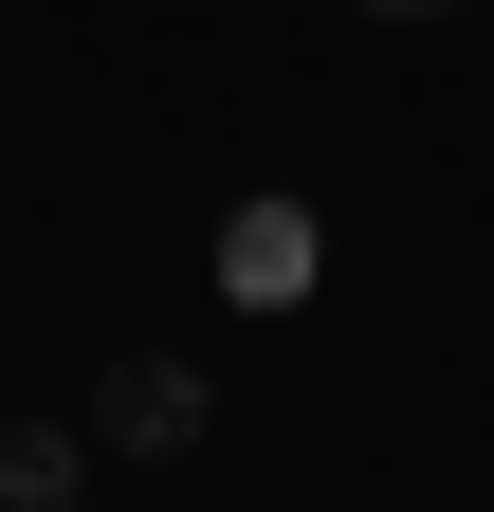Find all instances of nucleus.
<instances>
[{
  "instance_id": "obj_2",
  "label": "nucleus",
  "mask_w": 494,
  "mask_h": 512,
  "mask_svg": "<svg viewBox=\"0 0 494 512\" xmlns=\"http://www.w3.org/2000/svg\"><path fill=\"white\" fill-rule=\"evenodd\" d=\"M0 512H92V439L74 421H0Z\"/></svg>"
},
{
  "instance_id": "obj_1",
  "label": "nucleus",
  "mask_w": 494,
  "mask_h": 512,
  "mask_svg": "<svg viewBox=\"0 0 494 512\" xmlns=\"http://www.w3.org/2000/svg\"><path fill=\"white\" fill-rule=\"evenodd\" d=\"M202 439H220V384L183 366V348H129V366L92 384V458H202Z\"/></svg>"
},
{
  "instance_id": "obj_3",
  "label": "nucleus",
  "mask_w": 494,
  "mask_h": 512,
  "mask_svg": "<svg viewBox=\"0 0 494 512\" xmlns=\"http://www.w3.org/2000/svg\"><path fill=\"white\" fill-rule=\"evenodd\" d=\"M220 275H238V293H293V275H312V220H293V202H257V220L220 238Z\"/></svg>"
},
{
  "instance_id": "obj_4",
  "label": "nucleus",
  "mask_w": 494,
  "mask_h": 512,
  "mask_svg": "<svg viewBox=\"0 0 494 512\" xmlns=\"http://www.w3.org/2000/svg\"><path fill=\"white\" fill-rule=\"evenodd\" d=\"M348 19H458V0H348Z\"/></svg>"
}]
</instances>
